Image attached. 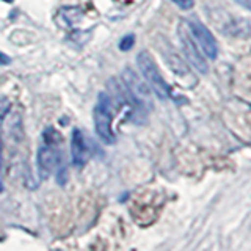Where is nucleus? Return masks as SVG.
Masks as SVG:
<instances>
[{
    "label": "nucleus",
    "instance_id": "nucleus-14",
    "mask_svg": "<svg viewBox=\"0 0 251 251\" xmlns=\"http://www.w3.org/2000/svg\"><path fill=\"white\" fill-rule=\"evenodd\" d=\"M10 63H11V58L8 57V55H5V53L0 52V65L5 66V65H10Z\"/></svg>",
    "mask_w": 251,
    "mask_h": 251
},
{
    "label": "nucleus",
    "instance_id": "nucleus-4",
    "mask_svg": "<svg viewBox=\"0 0 251 251\" xmlns=\"http://www.w3.org/2000/svg\"><path fill=\"white\" fill-rule=\"evenodd\" d=\"M179 39H180V46H182V50L185 53V58L190 65L198 71L201 74H206L207 73V63L204 55L200 50V46L196 44V41L193 39L190 30H188L187 24L182 22L179 27Z\"/></svg>",
    "mask_w": 251,
    "mask_h": 251
},
{
    "label": "nucleus",
    "instance_id": "nucleus-10",
    "mask_svg": "<svg viewBox=\"0 0 251 251\" xmlns=\"http://www.w3.org/2000/svg\"><path fill=\"white\" fill-rule=\"evenodd\" d=\"M133 44H135V36H133V35H126L120 41V49L123 52H127V50L132 49Z\"/></svg>",
    "mask_w": 251,
    "mask_h": 251
},
{
    "label": "nucleus",
    "instance_id": "nucleus-2",
    "mask_svg": "<svg viewBox=\"0 0 251 251\" xmlns=\"http://www.w3.org/2000/svg\"><path fill=\"white\" fill-rule=\"evenodd\" d=\"M137 63H138V68L141 71V74H143V78L149 85V88L155 93V96L160 100H167L170 98V86L167 82L163 80L160 71L154 63L151 55H149L146 50L140 52L138 57H137Z\"/></svg>",
    "mask_w": 251,
    "mask_h": 251
},
{
    "label": "nucleus",
    "instance_id": "nucleus-11",
    "mask_svg": "<svg viewBox=\"0 0 251 251\" xmlns=\"http://www.w3.org/2000/svg\"><path fill=\"white\" fill-rule=\"evenodd\" d=\"M171 2L177 5L180 10H192L193 8V0H171Z\"/></svg>",
    "mask_w": 251,
    "mask_h": 251
},
{
    "label": "nucleus",
    "instance_id": "nucleus-12",
    "mask_svg": "<svg viewBox=\"0 0 251 251\" xmlns=\"http://www.w3.org/2000/svg\"><path fill=\"white\" fill-rule=\"evenodd\" d=\"M10 100L6 98H0V120L8 113V110H10Z\"/></svg>",
    "mask_w": 251,
    "mask_h": 251
},
{
    "label": "nucleus",
    "instance_id": "nucleus-16",
    "mask_svg": "<svg viewBox=\"0 0 251 251\" xmlns=\"http://www.w3.org/2000/svg\"><path fill=\"white\" fill-rule=\"evenodd\" d=\"M2 2H6V3H13L14 0H2Z\"/></svg>",
    "mask_w": 251,
    "mask_h": 251
},
{
    "label": "nucleus",
    "instance_id": "nucleus-6",
    "mask_svg": "<svg viewBox=\"0 0 251 251\" xmlns=\"http://www.w3.org/2000/svg\"><path fill=\"white\" fill-rule=\"evenodd\" d=\"M60 163V151L55 143H46L38 151V170L43 177H47Z\"/></svg>",
    "mask_w": 251,
    "mask_h": 251
},
{
    "label": "nucleus",
    "instance_id": "nucleus-3",
    "mask_svg": "<svg viewBox=\"0 0 251 251\" xmlns=\"http://www.w3.org/2000/svg\"><path fill=\"white\" fill-rule=\"evenodd\" d=\"M94 127L99 138L107 145H113L116 138L112 129V99L107 93H99L94 107Z\"/></svg>",
    "mask_w": 251,
    "mask_h": 251
},
{
    "label": "nucleus",
    "instance_id": "nucleus-9",
    "mask_svg": "<svg viewBox=\"0 0 251 251\" xmlns=\"http://www.w3.org/2000/svg\"><path fill=\"white\" fill-rule=\"evenodd\" d=\"M168 65H170V68L176 73V75H179V77H182V74H184V75H190V73H188V69L185 68V65L182 63V60H180V58L177 57V55H173V58H168Z\"/></svg>",
    "mask_w": 251,
    "mask_h": 251
},
{
    "label": "nucleus",
    "instance_id": "nucleus-1",
    "mask_svg": "<svg viewBox=\"0 0 251 251\" xmlns=\"http://www.w3.org/2000/svg\"><path fill=\"white\" fill-rule=\"evenodd\" d=\"M123 83L126 86V93H127L129 100L135 105L140 112H149L152 108V100H151V88L149 85L141 78L135 71L130 68H126L121 74Z\"/></svg>",
    "mask_w": 251,
    "mask_h": 251
},
{
    "label": "nucleus",
    "instance_id": "nucleus-8",
    "mask_svg": "<svg viewBox=\"0 0 251 251\" xmlns=\"http://www.w3.org/2000/svg\"><path fill=\"white\" fill-rule=\"evenodd\" d=\"M83 18L82 8L78 6H63L57 14V22L65 28H74Z\"/></svg>",
    "mask_w": 251,
    "mask_h": 251
},
{
    "label": "nucleus",
    "instance_id": "nucleus-5",
    "mask_svg": "<svg viewBox=\"0 0 251 251\" xmlns=\"http://www.w3.org/2000/svg\"><path fill=\"white\" fill-rule=\"evenodd\" d=\"M185 24L188 30H190L196 44H198L200 49L202 50V53L206 55L207 58L215 60L218 55V46H217L214 35L209 31V28L206 25H202L198 21H185Z\"/></svg>",
    "mask_w": 251,
    "mask_h": 251
},
{
    "label": "nucleus",
    "instance_id": "nucleus-15",
    "mask_svg": "<svg viewBox=\"0 0 251 251\" xmlns=\"http://www.w3.org/2000/svg\"><path fill=\"white\" fill-rule=\"evenodd\" d=\"M237 3H240L242 6H245L247 10H251V0H235Z\"/></svg>",
    "mask_w": 251,
    "mask_h": 251
},
{
    "label": "nucleus",
    "instance_id": "nucleus-7",
    "mask_svg": "<svg viewBox=\"0 0 251 251\" xmlns=\"http://www.w3.org/2000/svg\"><path fill=\"white\" fill-rule=\"evenodd\" d=\"M71 155H73L74 167L77 168H82L91 155L88 141H86L83 132L78 129H74L73 138H71Z\"/></svg>",
    "mask_w": 251,
    "mask_h": 251
},
{
    "label": "nucleus",
    "instance_id": "nucleus-13",
    "mask_svg": "<svg viewBox=\"0 0 251 251\" xmlns=\"http://www.w3.org/2000/svg\"><path fill=\"white\" fill-rule=\"evenodd\" d=\"M3 190V180H2V141H0V192Z\"/></svg>",
    "mask_w": 251,
    "mask_h": 251
}]
</instances>
